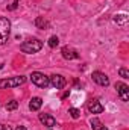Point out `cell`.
<instances>
[{
	"label": "cell",
	"mask_w": 129,
	"mask_h": 130,
	"mask_svg": "<svg viewBox=\"0 0 129 130\" xmlns=\"http://www.w3.org/2000/svg\"><path fill=\"white\" fill-rule=\"evenodd\" d=\"M43 48V41L36 39V38H32V39H28L24 41L21 45H20V50L26 55H32V53H36Z\"/></svg>",
	"instance_id": "6da1fadb"
},
{
	"label": "cell",
	"mask_w": 129,
	"mask_h": 130,
	"mask_svg": "<svg viewBox=\"0 0 129 130\" xmlns=\"http://www.w3.org/2000/svg\"><path fill=\"white\" fill-rule=\"evenodd\" d=\"M11 35V21L6 17H0V45L6 44Z\"/></svg>",
	"instance_id": "7a4b0ae2"
},
{
	"label": "cell",
	"mask_w": 129,
	"mask_h": 130,
	"mask_svg": "<svg viewBox=\"0 0 129 130\" xmlns=\"http://www.w3.org/2000/svg\"><path fill=\"white\" fill-rule=\"evenodd\" d=\"M26 82L24 76H17V77H11V79H0V89L5 88H17L20 85H23Z\"/></svg>",
	"instance_id": "3957f363"
},
{
	"label": "cell",
	"mask_w": 129,
	"mask_h": 130,
	"mask_svg": "<svg viewBox=\"0 0 129 130\" xmlns=\"http://www.w3.org/2000/svg\"><path fill=\"white\" fill-rule=\"evenodd\" d=\"M29 77H31L32 83H33V85H36L38 88H47V86L50 85V82H49V77H47L46 74L40 73V71H33Z\"/></svg>",
	"instance_id": "277c9868"
},
{
	"label": "cell",
	"mask_w": 129,
	"mask_h": 130,
	"mask_svg": "<svg viewBox=\"0 0 129 130\" xmlns=\"http://www.w3.org/2000/svg\"><path fill=\"white\" fill-rule=\"evenodd\" d=\"M115 89H117V94L122 101H129V86L123 82H117L115 83Z\"/></svg>",
	"instance_id": "5b68a950"
},
{
	"label": "cell",
	"mask_w": 129,
	"mask_h": 130,
	"mask_svg": "<svg viewBox=\"0 0 129 130\" xmlns=\"http://www.w3.org/2000/svg\"><path fill=\"white\" fill-rule=\"evenodd\" d=\"M49 82H50V85H52L55 89H62L65 85H67L65 77H62L61 74H53V76H50V77H49Z\"/></svg>",
	"instance_id": "8992f818"
},
{
	"label": "cell",
	"mask_w": 129,
	"mask_h": 130,
	"mask_svg": "<svg viewBox=\"0 0 129 130\" xmlns=\"http://www.w3.org/2000/svg\"><path fill=\"white\" fill-rule=\"evenodd\" d=\"M93 80L96 82L97 85H100V86H108L109 85V77L105 74V73H100V71H94L93 73Z\"/></svg>",
	"instance_id": "52a82bcc"
},
{
	"label": "cell",
	"mask_w": 129,
	"mask_h": 130,
	"mask_svg": "<svg viewBox=\"0 0 129 130\" xmlns=\"http://www.w3.org/2000/svg\"><path fill=\"white\" fill-rule=\"evenodd\" d=\"M61 53H62V58H64V59H67V61H71V59H78V58H79V53H78L74 48L68 47V45L62 47Z\"/></svg>",
	"instance_id": "ba28073f"
},
{
	"label": "cell",
	"mask_w": 129,
	"mask_h": 130,
	"mask_svg": "<svg viewBox=\"0 0 129 130\" xmlns=\"http://www.w3.org/2000/svg\"><path fill=\"white\" fill-rule=\"evenodd\" d=\"M103 109H105V107L102 106V103H100L97 98H93V100L88 101V110H90L91 113H102Z\"/></svg>",
	"instance_id": "9c48e42d"
},
{
	"label": "cell",
	"mask_w": 129,
	"mask_h": 130,
	"mask_svg": "<svg viewBox=\"0 0 129 130\" xmlns=\"http://www.w3.org/2000/svg\"><path fill=\"white\" fill-rule=\"evenodd\" d=\"M40 121H41V124H44L46 127H53V126H56V120L52 117V115H49V113H40Z\"/></svg>",
	"instance_id": "30bf717a"
},
{
	"label": "cell",
	"mask_w": 129,
	"mask_h": 130,
	"mask_svg": "<svg viewBox=\"0 0 129 130\" xmlns=\"http://www.w3.org/2000/svg\"><path fill=\"white\" fill-rule=\"evenodd\" d=\"M114 23L115 24H119V26H125V24H128V20L129 17L126 14H117V15H114Z\"/></svg>",
	"instance_id": "8fae6325"
},
{
	"label": "cell",
	"mask_w": 129,
	"mask_h": 130,
	"mask_svg": "<svg viewBox=\"0 0 129 130\" xmlns=\"http://www.w3.org/2000/svg\"><path fill=\"white\" fill-rule=\"evenodd\" d=\"M41 106H43V100L40 97H33L32 100H31V103H29V109L33 110V112H35V110H40Z\"/></svg>",
	"instance_id": "7c38bea8"
},
{
	"label": "cell",
	"mask_w": 129,
	"mask_h": 130,
	"mask_svg": "<svg viewBox=\"0 0 129 130\" xmlns=\"http://www.w3.org/2000/svg\"><path fill=\"white\" fill-rule=\"evenodd\" d=\"M91 127H93V130H108L105 126H103V123L99 120V118H91Z\"/></svg>",
	"instance_id": "4fadbf2b"
},
{
	"label": "cell",
	"mask_w": 129,
	"mask_h": 130,
	"mask_svg": "<svg viewBox=\"0 0 129 130\" xmlns=\"http://www.w3.org/2000/svg\"><path fill=\"white\" fill-rule=\"evenodd\" d=\"M33 24H35L38 29H46V27L49 26V23L44 20V17H36V18H35V21H33Z\"/></svg>",
	"instance_id": "5bb4252c"
},
{
	"label": "cell",
	"mask_w": 129,
	"mask_h": 130,
	"mask_svg": "<svg viewBox=\"0 0 129 130\" xmlns=\"http://www.w3.org/2000/svg\"><path fill=\"white\" fill-rule=\"evenodd\" d=\"M58 44H59V38H58L56 35H53V36H50V38H49V47L55 48Z\"/></svg>",
	"instance_id": "9a60e30c"
},
{
	"label": "cell",
	"mask_w": 129,
	"mask_h": 130,
	"mask_svg": "<svg viewBox=\"0 0 129 130\" xmlns=\"http://www.w3.org/2000/svg\"><path fill=\"white\" fill-rule=\"evenodd\" d=\"M68 113H70L71 118H74V120H78V118L81 117V110L76 109V107H70V109H68Z\"/></svg>",
	"instance_id": "2e32d148"
},
{
	"label": "cell",
	"mask_w": 129,
	"mask_h": 130,
	"mask_svg": "<svg viewBox=\"0 0 129 130\" xmlns=\"http://www.w3.org/2000/svg\"><path fill=\"white\" fill-rule=\"evenodd\" d=\"M17 107H18V101H15V100H11V101L6 103V109L8 110H15Z\"/></svg>",
	"instance_id": "e0dca14e"
},
{
	"label": "cell",
	"mask_w": 129,
	"mask_h": 130,
	"mask_svg": "<svg viewBox=\"0 0 129 130\" xmlns=\"http://www.w3.org/2000/svg\"><path fill=\"white\" fill-rule=\"evenodd\" d=\"M119 76L123 77V79H129V71L126 68H120V70H119Z\"/></svg>",
	"instance_id": "ac0fdd59"
},
{
	"label": "cell",
	"mask_w": 129,
	"mask_h": 130,
	"mask_svg": "<svg viewBox=\"0 0 129 130\" xmlns=\"http://www.w3.org/2000/svg\"><path fill=\"white\" fill-rule=\"evenodd\" d=\"M17 6H18V0H14L12 5L8 6V11H14V9H17Z\"/></svg>",
	"instance_id": "d6986e66"
},
{
	"label": "cell",
	"mask_w": 129,
	"mask_h": 130,
	"mask_svg": "<svg viewBox=\"0 0 129 130\" xmlns=\"http://www.w3.org/2000/svg\"><path fill=\"white\" fill-rule=\"evenodd\" d=\"M15 130H28V129H26L24 126H17V129H15Z\"/></svg>",
	"instance_id": "ffe728a7"
},
{
	"label": "cell",
	"mask_w": 129,
	"mask_h": 130,
	"mask_svg": "<svg viewBox=\"0 0 129 130\" xmlns=\"http://www.w3.org/2000/svg\"><path fill=\"white\" fill-rule=\"evenodd\" d=\"M2 130H11V126H2Z\"/></svg>",
	"instance_id": "44dd1931"
}]
</instances>
